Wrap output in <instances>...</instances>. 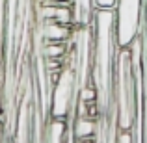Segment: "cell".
Here are the masks:
<instances>
[{
    "label": "cell",
    "instance_id": "9c48e42d",
    "mask_svg": "<svg viewBox=\"0 0 147 143\" xmlns=\"http://www.w3.org/2000/svg\"><path fill=\"white\" fill-rule=\"evenodd\" d=\"M41 4H63V6H73V0H41Z\"/></svg>",
    "mask_w": 147,
    "mask_h": 143
},
{
    "label": "cell",
    "instance_id": "8fae6325",
    "mask_svg": "<svg viewBox=\"0 0 147 143\" xmlns=\"http://www.w3.org/2000/svg\"><path fill=\"white\" fill-rule=\"evenodd\" d=\"M73 143H95V138H73Z\"/></svg>",
    "mask_w": 147,
    "mask_h": 143
},
{
    "label": "cell",
    "instance_id": "3957f363",
    "mask_svg": "<svg viewBox=\"0 0 147 143\" xmlns=\"http://www.w3.org/2000/svg\"><path fill=\"white\" fill-rule=\"evenodd\" d=\"M39 17H41V21H54V22H60V24L75 26V11H73V6L41 4Z\"/></svg>",
    "mask_w": 147,
    "mask_h": 143
},
{
    "label": "cell",
    "instance_id": "52a82bcc",
    "mask_svg": "<svg viewBox=\"0 0 147 143\" xmlns=\"http://www.w3.org/2000/svg\"><path fill=\"white\" fill-rule=\"evenodd\" d=\"M43 48H41V54L43 58H65L67 56V41H47L43 39Z\"/></svg>",
    "mask_w": 147,
    "mask_h": 143
},
{
    "label": "cell",
    "instance_id": "7a4b0ae2",
    "mask_svg": "<svg viewBox=\"0 0 147 143\" xmlns=\"http://www.w3.org/2000/svg\"><path fill=\"white\" fill-rule=\"evenodd\" d=\"M144 0H115V41L117 48L129 47L140 34Z\"/></svg>",
    "mask_w": 147,
    "mask_h": 143
},
{
    "label": "cell",
    "instance_id": "277c9868",
    "mask_svg": "<svg viewBox=\"0 0 147 143\" xmlns=\"http://www.w3.org/2000/svg\"><path fill=\"white\" fill-rule=\"evenodd\" d=\"M73 26L60 24L54 21H41V36L47 41H69L73 36Z\"/></svg>",
    "mask_w": 147,
    "mask_h": 143
},
{
    "label": "cell",
    "instance_id": "8992f818",
    "mask_svg": "<svg viewBox=\"0 0 147 143\" xmlns=\"http://www.w3.org/2000/svg\"><path fill=\"white\" fill-rule=\"evenodd\" d=\"M97 119L91 117H75L73 123V138H95L97 132Z\"/></svg>",
    "mask_w": 147,
    "mask_h": 143
},
{
    "label": "cell",
    "instance_id": "30bf717a",
    "mask_svg": "<svg viewBox=\"0 0 147 143\" xmlns=\"http://www.w3.org/2000/svg\"><path fill=\"white\" fill-rule=\"evenodd\" d=\"M117 143H132V138H130L129 132H121V136H119V141Z\"/></svg>",
    "mask_w": 147,
    "mask_h": 143
},
{
    "label": "cell",
    "instance_id": "ba28073f",
    "mask_svg": "<svg viewBox=\"0 0 147 143\" xmlns=\"http://www.w3.org/2000/svg\"><path fill=\"white\" fill-rule=\"evenodd\" d=\"M78 99L84 100V102H93V100L99 99V93H97V87L93 84H86L78 89Z\"/></svg>",
    "mask_w": 147,
    "mask_h": 143
},
{
    "label": "cell",
    "instance_id": "6da1fadb",
    "mask_svg": "<svg viewBox=\"0 0 147 143\" xmlns=\"http://www.w3.org/2000/svg\"><path fill=\"white\" fill-rule=\"evenodd\" d=\"M93 61H91V84L97 87L99 106L108 108L112 99V71H114L115 41V11L114 7H95L93 11Z\"/></svg>",
    "mask_w": 147,
    "mask_h": 143
},
{
    "label": "cell",
    "instance_id": "5b68a950",
    "mask_svg": "<svg viewBox=\"0 0 147 143\" xmlns=\"http://www.w3.org/2000/svg\"><path fill=\"white\" fill-rule=\"evenodd\" d=\"M75 11V26H88L93 22L95 2L93 0H73Z\"/></svg>",
    "mask_w": 147,
    "mask_h": 143
}]
</instances>
